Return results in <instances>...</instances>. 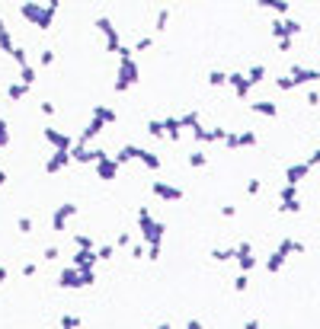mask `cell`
Instances as JSON below:
<instances>
[{"mask_svg": "<svg viewBox=\"0 0 320 329\" xmlns=\"http://www.w3.org/2000/svg\"><path fill=\"white\" fill-rule=\"evenodd\" d=\"M307 166H320V147H317L311 157H307Z\"/></svg>", "mask_w": 320, "mask_h": 329, "instance_id": "obj_26", "label": "cell"}, {"mask_svg": "<svg viewBox=\"0 0 320 329\" xmlns=\"http://www.w3.org/2000/svg\"><path fill=\"white\" fill-rule=\"evenodd\" d=\"M4 141H7V138H4V121H0V144H4Z\"/></svg>", "mask_w": 320, "mask_h": 329, "instance_id": "obj_31", "label": "cell"}, {"mask_svg": "<svg viewBox=\"0 0 320 329\" xmlns=\"http://www.w3.org/2000/svg\"><path fill=\"white\" fill-rule=\"evenodd\" d=\"M276 45H279V52H291V48H294V39H291V35H285V39H276Z\"/></svg>", "mask_w": 320, "mask_h": 329, "instance_id": "obj_21", "label": "cell"}, {"mask_svg": "<svg viewBox=\"0 0 320 329\" xmlns=\"http://www.w3.org/2000/svg\"><path fill=\"white\" fill-rule=\"evenodd\" d=\"M276 87H279L282 93H288V90H294V80H291V77H276Z\"/></svg>", "mask_w": 320, "mask_h": 329, "instance_id": "obj_20", "label": "cell"}, {"mask_svg": "<svg viewBox=\"0 0 320 329\" xmlns=\"http://www.w3.org/2000/svg\"><path fill=\"white\" fill-rule=\"evenodd\" d=\"M128 83H135V64H128V61H125V64H122V77H118L115 87H118V90H125Z\"/></svg>", "mask_w": 320, "mask_h": 329, "instance_id": "obj_9", "label": "cell"}, {"mask_svg": "<svg viewBox=\"0 0 320 329\" xmlns=\"http://www.w3.org/2000/svg\"><path fill=\"white\" fill-rule=\"evenodd\" d=\"M237 262H240V272H253L256 269V256H253V246L250 243H237Z\"/></svg>", "mask_w": 320, "mask_h": 329, "instance_id": "obj_2", "label": "cell"}, {"mask_svg": "<svg viewBox=\"0 0 320 329\" xmlns=\"http://www.w3.org/2000/svg\"><path fill=\"white\" fill-rule=\"evenodd\" d=\"M205 160H208L205 154H192V157H189V163H192V166H205Z\"/></svg>", "mask_w": 320, "mask_h": 329, "instance_id": "obj_23", "label": "cell"}, {"mask_svg": "<svg viewBox=\"0 0 320 329\" xmlns=\"http://www.w3.org/2000/svg\"><path fill=\"white\" fill-rule=\"evenodd\" d=\"M157 195H163V198H180V189H170V186H160V182H157Z\"/></svg>", "mask_w": 320, "mask_h": 329, "instance_id": "obj_18", "label": "cell"}, {"mask_svg": "<svg viewBox=\"0 0 320 329\" xmlns=\"http://www.w3.org/2000/svg\"><path fill=\"white\" fill-rule=\"evenodd\" d=\"M311 173V166H307V160H301V163H291L288 169H285V182L288 186H301V179Z\"/></svg>", "mask_w": 320, "mask_h": 329, "instance_id": "obj_3", "label": "cell"}, {"mask_svg": "<svg viewBox=\"0 0 320 329\" xmlns=\"http://www.w3.org/2000/svg\"><path fill=\"white\" fill-rule=\"evenodd\" d=\"M279 246L285 249L288 256H301V252H304V243H301V240H294V237H285V240L279 243Z\"/></svg>", "mask_w": 320, "mask_h": 329, "instance_id": "obj_8", "label": "cell"}, {"mask_svg": "<svg viewBox=\"0 0 320 329\" xmlns=\"http://www.w3.org/2000/svg\"><path fill=\"white\" fill-rule=\"evenodd\" d=\"M269 32H272V39H285V22H282V19H272Z\"/></svg>", "mask_w": 320, "mask_h": 329, "instance_id": "obj_17", "label": "cell"}, {"mask_svg": "<svg viewBox=\"0 0 320 329\" xmlns=\"http://www.w3.org/2000/svg\"><path fill=\"white\" fill-rule=\"evenodd\" d=\"M243 77H247V83H250V87H256V83L266 80V67H263V64H253L250 74H243Z\"/></svg>", "mask_w": 320, "mask_h": 329, "instance_id": "obj_10", "label": "cell"}, {"mask_svg": "<svg viewBox=\"0 0 320 329\" xmlns=\"http://www.w3.org/2000/svg\"><path fill=\"white\" fill-rule=\"evenodd\" d=\"M208 83H211V87H224V83H228V74H224V70H211Z\"/></svg>", "mask_w": 320, "mask_h": 329, "instance_id": "obj_16", "label": "cell"}, {"mask_svg": "<svg viewBox=\"0 0 320 329\" xmlns=\"http://www.w3.org/2000/svg\"><path fill=\"white\" fill-rule=\"evenodd\" d=\"M183 125H189V128H199V115H195V112H189V115L183 118Z\"/></svg>", "mask_w": 320, "mask_h": 329, "instance_id": "obj_24", "label": "cell"}, {"mask_svg": "<svg viewBox=\"0 0 320 329\" xmlns=\"http://www.w3.org/2000/svg\"><path fill=\"white\" fill-rule=\"evenodd\" d=\"M247 192H250V195H259V192H263V182H259V179H250V182H247Z\"/></svg>", "mask_w": 320, "mask_h": 329, "instance_id": "obj_22", "label": "cell"}, {"mask_svg": "<svg viewBox=\"0 0 320 329\" xmlns=\"http://www.w3.org/2000/svg\"><path fill=\"white\" fill-rule=\"evenodd\" d=\"M307 106H320V96L317 93H307Z\"/></svg>", "mask_w": 320, "mask_h": 329, "instance_id": "obj_28", "label": "cell"}, {"mask_svg": "<svg viewBox=\"0 0 320 329\" xmlns=\"http://www.w3.org/2000/svg\"><path fill=\"white\" fill-rule=\"evenodd\" d=\"M259 10H269V13H276V16H285L288 13V0H256Z\"/></svg>", "mask_w": 320, "mask_h": 329, "instance_id": "obj_5", "label": "cell"}, {"mask_svg": "<svg viewBox=\"0 0 320 329\" xmlns=\"http://www.w3.org/2000/svg\"><path fill=\"white\" fill-rule=\"evenodd\" d=\"M221 214H224V217H234V214H237V208H234V205H224Z\"/></svg>", "mask_w": 320, "mask_h": 329, "instance_id": "obj_27", "label": "cell"}, {"mask_svg": "<svg viewBox=\"0 0 320 329\" xmlns=\"http://www.w3.org/2000/svg\"><path fill=\"white\" fill-rule=\"evenodd\" d=\"M228 83H231V87H234V93L237 96H240V99H247V96H250V83H247V77L243 74H228Z\"/></svg>", "mask_w": 320, "mask_h": 329, "instance_id": "obj_4", "label": "cell"}, {"mask_svg": "<svg viewBox=\"0 0 320 329\" xmlns=\"http://www.w3.org/2000/svg\"><path fill=\"white\" fill-rule=\"evenodd\" d=\"M282 22H285V35H291V39H298V35H301V22L298 19H282Z\"/></svg>", "mask_w": 320, "mask_h": 329, "instance_id": "obj_14", "label": "cell"}, {"mask_svg": "<svg viewBox=\"0 0 320 329\" xmlns=\"http://www.w3.org/2000/svg\"><path fill=\"white\" fill-rule=\"evenodd\" d=\"M250 112H256V115H263V118H276L279 115V106L276 103H250Z\"/></svg>", "mask_w": 320, "mask_h": 329, "instance_id": "obj_6", "label": "cell"}, {"mask_svg": "<svg viewBox=\"0 0 320 329\" xmlns=\"http://www.w3.org/2000/svg\"><path fill=\"white\" fill-rule=\"evenodd\" d=\"M189 329H202V323H199V320H192V323H189Z\"/></svg>", "mask_w": 320, "mask_h": 329, "instance_id": "obj_30", "label": "cell"}, {"mask_svg": "<svg viewBox=\"0 0 320 329\" xmlns=\"http://www.w3.org/2000/svg\"><path fill=\"white\" fill-rule=\"evenodd\" d=\"M243 329H259V320H247V326Z\"/></svg>", "mask_w": 320, "mask_h": 329, "instance_id": "obj_29", "label": "cell"}, {"mask_svg": "<svg viewBox=\"0 0 320 329\" xmlns=\"http://www.w3.org/2000/svg\"><path fill=\"white\" fill-rule=\"evenodd\" d=\"M285 259H288V252L279 246V249H276V252H272L269 259H266V269H269L272 275H276V272H282V265H285Z\"/></svg>", "mask_w": 320, "mask_h": 329, "instance_id": "obj_7", "label": "cell"}, {"mask_svg": "<svg viewBox=\"0 0 320 329\" xmlns=\"http://www.w3.org/2000/svg\"><path fill=\"white\" fill-rule=\"evenodd\" d=\"M141 160H144L147 166H160V160H157V157H154V154H141Z\"/></svg>", "mask_w": 320, "mask_h": 329, "instance_id": "obj_25", "label": "cell"}, {"mask_svg": "<svg viewBox=\"0 0 320 329\" xmlns=\"http://www.w3.org/2000/svg\"><path fill=\"white\" fill-rule=\"evenodd\" d=\"M256 144V131H240L237 135V147H253Z\"/></svg>", "mask_w": 320, "mask_h": 329, "instance_id": "obj_12", "label": "cell"}, {"mask_svg": "<svg viewBox=\"0 0 320 329\" xmlns=\"http://www.w3.org/2000/svg\"><path fill=\"white\" fill-rule=\"evenodd\" d=\"M288 77L294 80V87H304V83H320V70H314V67H301V64H294Z\"/></svg>", "mask_w": 320, "mask_h": 329, "instance_id": "obj_1", "label": "cell"}, {"mask_svg": "<svg viewBox=\"0 0 320 329\" xmlns=\"http://www.w3.org/2000/svg\"><path fill=\"white\" fill-rule=\"evenodd\" d=\"M279 198L282 201H298V186H288V182H285L282 192H279Z\"/></svg>", "mask_w": 320, "mask_h": 329, "instance_id": "obj_13", "label": "cell"}, {"mask_svg": "<svg viewBox=\"0 0 320 329\" xmlns=\"http://www.w3.org/2000/svg\"><path fill=\"white\" fill-rule=\"evenodd\" d=\"M234 288H237V291H240V294H243V291H247V288H250V278H247V272H240V275H237V278H234Z\"/></svg>", "mask_w": 320, "mask_h": 329, "instance_id": "obj_19", "label": "cell"}, {"mask_svg": "<svg viewBox=\"0 0 320 329\" xmlns=\"http://www.w3.org/2000/svg\"><path fill=\"white\" fill-rule=\"evenodd\" d=\"M234 256H237V249H221V246H215V249H211V259H215V262H228V259H234Z\"/></svg>", "mask_w": 320, "mask_h": 329, "instance_id": "obj_11", "label": "cell"}, {"mask_svg": "<svg viewBox=\"0 0 320 329\" xmlns=\"http://www.w3.org/2000/svg\"><path fill=\"white\" fill-rule=\"evenodd\" d=\"M279 211H282V214H301V198H298V201H282Z\"/></svg>", "mask_w": 320, "mask_h": 329, "instance_id": "obj_15", "label": "cell"}]
</instances>
